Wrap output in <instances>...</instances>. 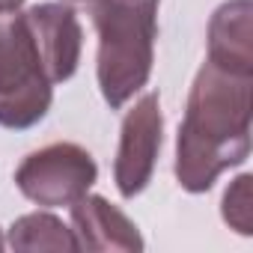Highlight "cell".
Wrapping results in <instances>:
<instances>
[{"instance_id":"obj_1","label":"cell","mask_w":253,"mask_h":253,"mask_svg":"<svg viewBox=\"0 0 253 253\" xmlns=\"http://www.w3.org/2000/svg\"><path fill=\"white\" fill-rule=\"evenodd\" d=\"M253 75L203 63L176 134V179L188 194H206L217 176L250 155Z\"/></svg>"},{"instance_id":"obj_2","label":"cell","mask_w":253,"mask_h":253,"mask_svg":"<svg viewBox=\"0 0 253 253\" xmlns=\"http://www.w3.org/2000/svg\"><path fill=\"white\" fill-rule=\"evenodd\" d=\"M161 0H92L98 33L95 78L104 101L119 110L149 81L158 39Z\"/></svg>"},{"instance_id":"obj_3","label":"cell","mask_w":253,"mask_h":253,"mask_svg":"<svg viewBox=\"0 0 253 253\" xmlns=\"http://www.w3.org/2000/svg\"><path fill=\"white\" fill-rule=\"evenodd\" d=\"M51 101L54 84L24 12H0V125L27 131L48 116Z\"/></svg>"},{"instance_id":"obj_4","label":"cell","mask_w":253,"mask_h":253,"mask_svg":"<svg viewBox=\"0 0 253 253\" xmlns=\"http://www.w3.org/2000/svg\"><path fill=\"white\" fill-rule=\"evenodd\" d=\"M98 179L92 155L78 143H51L30 152L15 170L18 191L36 206L57 209L81 200Z\"/></svg>"},{"instance_id":"obj_5","label":"cell","mask_w":253,"mask_h":253,"mask_svg":"<svg viewBox=\"0 0 253 253\" xmlns=\"http://www.w3.org/2000/svg\"><path fill=\"white\" fill-rule=\"evenodd\" d=\"M164 143V116L158 92H146L122 116L119 146L113 158V182L122 200H134L146 191L155 173V161Z\"/></svg>"},{"instance_id":"obj_6","label":"cell","mask_w":253,"mask_h":253,"mask_svg":"<svg viewBox=\"0 0 253 253\" xmlns=\"http://www.w3.org/2000/svg\"><path fill=\"white\" fill-rule=\"evenodd\" d=\"M24 18L42 54L48 81L51 84L69 81L78 72L81 48H84V30H81L78 12L66 3H39V6H30Z\"/></svg>"},{"instance_id":"obj_7","label":"cell","mask_w":253,"mask_h":253,"mask_svg":"<svg viewBox=\"0 0 253 253\" xmlns=\"http://www.w3.org/2000/svg\"><path fill=\"white\" fill-rule=\"evenodd\" d=\"M72 223L78 250H143V238L134 220L98 194L86 191L81 200L72 203Z\"/></svg>"},{"instance_id":"obj_8","label":"cell","mask_w":253,"mask_h":253,"mask_svg":"<svg viewBox=\"0 0 253 253\" xmlns=\"http://www.w3.org/2000/svg\"><path fill=\"white\" fill-rule=\"evenodd\" d=\"M253 6L226 0L209 21V63L235 75H253Z\"/></svg>"},{"instance_id":"obj_9","label":"cell","mask_w":253,"mask_h":253,"mask_svg":"<svg viewBox=\"0 0 253 253\" xmlns=\"http://www.w3.org/2000/svg\"><path fill=\"white\" fill-rule=\"evenodd\" d=\"M6 247L12 250H78L75 232L51 211L21 214L6 235Z\"/></svg>"},{"instance_id":"obj_10","label":"cell","mask_w":253,"mask_h":253,"mask_svg":"<svg viewBox=\"0 0 253 253\" xmlns=\"http://www.w3.org/2000/svg\"><path fill=\"white\" fill-rule=\"evenodd\" d=\"M250 173H241L226 191H223V203H220V214L229 223V229H235L238 235H250L253 232V197H250Z\"/></svg>"},{"instance_id":"obj_11","label":"cell","mask_w":253,"mask_h":253,"mask_svg":"<svg viewBox=\"0 0 253 253\" xmlns=\"http://www.w3.org/2000/svg\"><path fill=\"white\" fill-rule=\"evenodd\" d=\"M24 0H0V12H15Z\"/></svg>"},{"instance_id":"obj_12","label":"cell","mask_w":253,"mask_h":253,"mask_svg":"<svg viewBox=\"0 0 253 253\" xmlns=\"http://www.w3.org/2000/svg\"><path fill=\"white\" fill-rule=\"evenodd\" d=\"M6 247V238H3V229H0V250H3Z\"/></svg>"},{"instance_id":"obj_13","label":"cell","mask_w":253,"mask_h":253,"mask_svg":"<svg viewBox=\"0 0 253 253\" xmlns=\"http://www.w3.org/2000/svg\"><path fill=\"white\" fill-rule=\"evenodd\" d=\"M69 3H92V0H69Z\"/></svg>"}]
</instances>
